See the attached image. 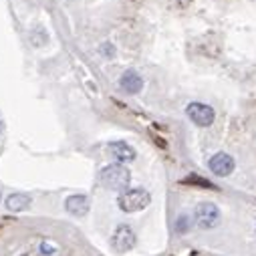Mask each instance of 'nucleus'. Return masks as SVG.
<instances>
[{
    "label": "nucleus",
    "mask_w": 256,
    "mask_h": 256,
    "mask_svg": "<svg viewBox=\"0 0 256 256\" xmlns=\"http://www.w3.org/2000/svg\"><path fill=\"white\" fill-rule=\"evenodd\" d=\"M38 250H40L44 256H54V254L58 252V246H56L54 242H50V240H42V242L38 244Z\"/></svg>",
    "instance_id": "11"
},
{
    "label": "nucleus",
    "mask_w": 256,
    "mask_h": 256,
    "mask_svg": "<svg viewBox=\"0 0 256 256\" xmlns=\"http://www.w3.org/2000/svg\"><path fill=\"white\" fill-rule=\"evenodd\" d=\"M194 220L198 224V228L202 230H212L220 224V208L212 202H202L196 206L194 210Z\"/></svg>",
    "instance_id": "3"
},
{
    "label": "nucleus",
    "mask_w": 256,
    "mask_h": 256,
    "mask_svg": "<svg viewBox=\"0 0 256 256\" xmlns=\"http://www.w3.org/2000/svg\"><path fill=\"white\" fill-rule=\"evenodd\" d=\"M134 246H136V234H134V230L127 224H121V226H117L113 230V234H111V248L115 252H119V254L130 252Z\"/></svg>",
    "instance_id": "4"
},
{
    "label": "nucleus",
    "mask_w": 256,
    "mask_h": 256,
    "mask_svg": "<svg viewBox=\"0 0 256 256\" xmlns=\"http://www.w3.org/2000/svg\"><path fill=\"white\" fill-rule=\"evenodd\" d=\"M186 184H198V186H204V188H214L210 182H206L204 178H198V176H190V178L186 180Z\"/></svg>",
    "instance_id": "13"
},
{
    "label": "nucleus",
    "mask_w": 256,
    "mask_h": 256,
    "mask_svg": "<svg viewBox=\"0 0 256 256\" xmlns=\"http://www.w3.org/2000/svg\"><path fill=\"white\" fill-rule=\"evenodd\" d=\"M186 115H188L192 121H194L198 127H210V125L214 123V117H216V113H214V109H212L210 105L198 103V101L190 103V105L186 107Z\"/></svg>",
    "instance_id": "5"
},
{
    "label": "nucleus",
    "mask_w": 256,
    "mask_h": 256,
    "mask_svg": "<svg viewBox=\"0 0 256 256\" xmlns=\"http://www.w3.org/2000/svg\"><path fill=\"white\" fill-rule=\"evenodd\" d=\"M119 87L125 91V93H130V95H136L144 89V79L136 73V71H125L119 79Z\"/></svg>",
    "instance_id": "9"
},
{
    "label": "nucleus",
    "mask_w": 256,
    "mask_h": 256,
    "mask_svg": "<svg viewBox=\"0 0 256 256\" xmlns=\"http://www.w3.org/2000/svg\"><path fill=\"white\" fill-rule=\"evenodd\" d=\"M152 202V196L150 192L144 190V188H134V190H125L123 194L119 196L117 204L123 212L127 214H134V212H142L144 208H148Z\"/></svg>",
    "instance_id": "2"
},
{
    "label": "nucleus",
    "mask_w": 256,
    "mask_h": 256,
    "mask_svg": "<svg viewBox=\"0 0 256 256\" xmlns=\"http://www.w3.org/2000/svg\"><path fill=\"white\" fill-rule=\"evenodd\" d=\"M0 200H2V196H0Z\"/></svg>",
    "instance_id": "16"
},
{
    "label": "nucleus",
    "mask_w": 256,
    "mask_h": 256,
    "mask_svg": "<svg viewBox=\"0 0 256 256\" xmlns=\"http://www.w3.org/2000/svg\"><path fill=\"white\" fill-rule=\"evenodd\" d=\"M30 206V196L26 194H10L6 198V208L10 212H24Z\"/></svg>",
    "instance_id": "10"
},
{
    "label": "nucleus",
    "mask_w": 256,
    "mask_h": 256,
    "mask_svg": "<svg viewBox=\"0 0 256 256\" xmlns=\"http://www.w3.org/2000/svg\"><path fill=\"white\" fill-rule=\"evenodd\" d=\"M0 130H2V123H0Z\"/></svg>",
    "instance_id": "15"
},
{
    "label": "nucleus",
    "mask_w": 256,
    "mask_h": 256,
    "mask_svg": "<svg viewBox=\"0 0 256 256\" xmlns=\"http://www.w3.org/2000/svg\"><path fill=\"white\" fill-rule=\"evenodd\" d=\"M89 208H91V200H89V196H83V194H73V196H69V198L65 200V210H67L69 214L77 216V218L87 216Z\"/></svg>",
    "instance_id": "8"
},
{
    "label": "nucleus",
    "mask_w": 256,
    "mask_h": 256,
    "mask_svg": "<svg viewBox=\"0 0 256 256\" xmlns=\"http://www.w3.org/2000/svg\"><path fill=\"white\" fill-rule=\"evenodd\" d=\"M190 230V218L186 214H182L178 220H176V232L178 234H186Z\"/></svg>",
    "instance_id": "12"
},
{
    "label": "nucleus",
    "mask_w": 256,
    "mask_h": 256,
    "mask_svg": "<svg viewBox=\"0 0 256 256\" xmlns=\"http://www.w3.org/2000/svg\"><path fill=\"white\" fill-rule=\"evenodd\" d=\"M208 168H210V172H212L214 176H218V178H226V176H230V174L234 172L236 164H234V158H232V156L220 152V154H216V156L210 158Z\"/></svg>",
    "instance_id": "6"
},
{
    "label": "nucleus",
    "mask_w": 256,
    "mask_h": 256,
    "mask_svg": "<svg viewBox=\"0 0 256 256\" xmlns=\"http://www.w3.org/2000/svg\"><path fill=\"white\" fill-rule=\"evenodd\" d=\"M107 152L109 156L117 162V164H130L136 160V150L130 146V144H125V142H113L107 146Z\"/></svg>",
    "instance_id": "7"
},
{
    "label": "nucleus",
    "mask_w": 256,
    "mask_h": 256,
    "mask_svg": "<svg viewBox=\"0 0 256 256\" xmlns=\"http://www.w3.org/2000/svg\"><path fill=\"white\" fill-rule=\"evenodd\" d=\"M99 182L107 188V190H113V192H125L130 188V182H132V174L123 164H109L101 170L99 174Z\"/></svg>",
    "instance_id": "1"
},
{
    "label": "nucleus",
    "mask_w": 256,
    "mask_h": 256,
    "mask_svg": "<svg viewBox=\"0 0 256 256\" xmlns=\"http://www.w3.org/2000/svg\"><path fill=\"white\" fill-rule=\"evenodd\" d=\"M101 50H103L107 56H111V54H113V46H111L109 42H107V44H103V48H101Z\"/></svg>",
    "instance_id": "14"
}]
</instances>
